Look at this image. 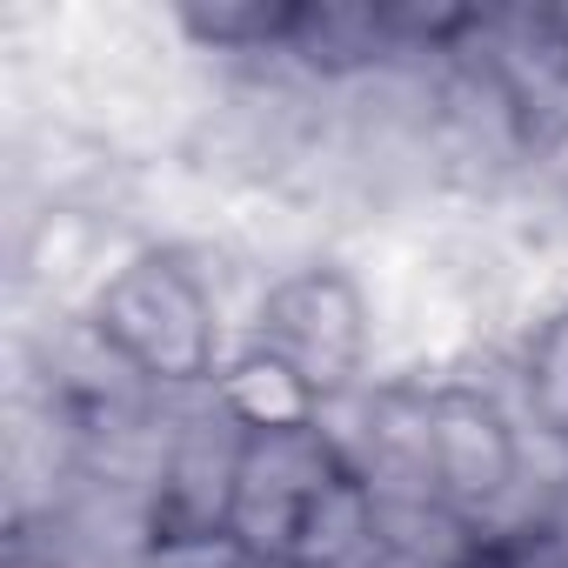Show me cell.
Wrapping results in <instances>:
<instances>
[{"label":"cell","instance_id":"4","mask_svg":"<svg viewBox=\"0 0 568 568\" xmlns=\"http://www.w3.org/2000/svg\"><path fill=\"white\" fill-rule=\"evenodd\" d=\"M521 375H528V402L548 422V435H568V302L535 328Z\"/></svg>","mask_w":568,"mask_h":568},{"label":"cell","instance_id":"1","mask_svg":"<svg viewBox=\"0 0 568 568\" xmlns=\"http://www.w3.org/2000/svg\"><path fill=\"white\" fill-rule=\"evenodd\" d=\"M81 315L141 382H207L214 375L221 308L187 247H128Z\"/></svg>","mask_w":568,"mask_h":568},{"label":"cell","instance_id":"2","mask_svg":"<svg viewBox=\"0 0 568 568\" xmlns=\"http://www.w3.org/2000/svg\"><path fill=\"white\" fill-rule=\"evenodd\" d=\"M368 342H375V322H368L362 281L348 267H335V261H308V267H295V274H281V281L261 288L247 355L274 362L322 408L328 395H342L362 375Z\"/></svg>","mask_w":568,"mask_h":568},{"label":"cell","instance_id":"3","mask_svg":"<svg viewBox=\"0 0 568 568\" xmlns=\"http://www.w3.org/2000/svg\"><path fill=\"white\" fill-rule=\"evenodd\" d=\"M521 475V442L508 428V415L495 408V395L468 388V382H442L428 388V488L435 508L448 515H481L488 501H501Z\"/></svg>","mask_w":568,"mask_h":568}]
</instances>
